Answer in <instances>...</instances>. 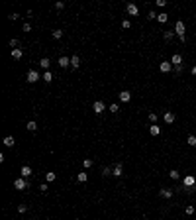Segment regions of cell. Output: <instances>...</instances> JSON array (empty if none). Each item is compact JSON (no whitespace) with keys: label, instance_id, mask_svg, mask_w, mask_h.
<instances>
[{"label":"cell","instance_id":"38","mask_svg":"<svg viewBox=\"0 0 196 220\" xmlns=\"http://www.w3.org/2000/svg\"><path fill=\"white\" fill-rule=\"evenodd\" d=\"M39 191H41V193H47V191H49V185H47V183H41V187H39Z\"/></svg>","mask_w":196,"mask_h":220},{"label":"cell","instance_id":"33","mask_svg":"<svg viewBox=\"0 0 196 220\" xmlns=\"http://www.w3.org/2000/svg\"><path fill=\"white\" fill-rule=\"evenodd\" d=\"M149 120H151V124H155V122L159 120V116H157L155 112H149Z\"/></svg>","mask_w":196,"mask_h":220},{"label":"cell","instance_id":"24","mask_svg":"<svg viewBox=\"0 0 196 220\" xmlns=\"http://www.w3.org/2000/svg\"><path fill=\"white\" fill-rule=\"evenodd\" d=\"M184 214H186V216H192V214H194V206H192V204H186V206H184Z\"/></svg>","mask_w":196,"mask_h":220},{"label":"cell","instance_id":"20","mask_svg":"<svg viewBox=\"0 0 196 220\" xmlns=\"http://www.w3.org/2000/svg\"><path fill=\"white\" fill-rule=\"evenodd\" d=\"M163 38L167 39V41H173V39L177 38V33H175V32H163Z\"/></svg>","mask_w":196,"mask_h":220},{"label":"cell","instance_id":"40","mask_svg":"<svg viewBox=\"0 0 196 220\" xmlns=\"http://www.w3.org/2000/svg\"><path fill=\"white\" fill-rule=\"evenodd\" d=\"M65 8V2H55V10H63Z\"/></svg>","mask_w":196,"mask_h":220},{"label":"cell","instance_id":"10","mask_svg":"<svg viewBox=\"0 0 196 220\" xmlns=\"http://www.w3.org/2000/svg\"><path fill=\"white\" fill-rule=\"evenodd\" d=\"M175 118H177V116H175V112H171V110H167V112L163 114V120L167 122V124H173V122H175Z\"/></svg>","mask_w":196,"mask_h":220},{"label":"cell","instance_id":"6","mask_svg":"<svg viewBox=\"0 0 196 220\" xmlns=\"http://www.w3.org/2000/svg\"><path fill=\"white\" fill-rule=\"evenodd\" d=\"M92 110H94V114H102L104 110H106V104H104L102 100H96V102L92 104Z\"/></svg>","mask_w":196,"mask_h":220},{"label":"cell","instance_id":"13","mask_svg":"<svg viewBox=\"0 0 196 220\" xmlns=\"http://www.w3.org/2000/svg\"><path fill=\"white\" fill-rule=\"evenodd\" d=\"M159 195H161L163 199H171V197L175 195V191H173V189H161V191H159Z\"/></svg>","mask_w":196,"mask_h":220},{"label":"cell","instance_id":"4","mask_svg":"<svg viewBox=\"0 0 196 220\" xmlns=\"http://www.w3.org/2000/svg\"><path fill=\"white\" fill-rule=\"evenodd\" d=\"M126 12L130 16H137V14H139V8H137V4H133V2H127V4H126Z\"/></svg>","mask_w":196,"mask_h":220},{"label":"cell","instance_id":"11","mask_svg":"<svg viewBox=\"0 0 196 220\" xmlns=\"http://www.w3.org/2000/svg\"><path fill=\"white\" fill-rule=\"evenodd\" d=\"M118 96H120L122 102H130V100H131V93H130V90H122Z\"/></svg>","mask_w":196,"mask_h":220},{"label":"cell","instance_id":"23","mask_svg":"<svg viewBox=\"0 0 196 220\" xmlns=\"http://www.w3.org/2000/svg\"><path fill=\"white\" fill-rule=\"evenodd\" d=\"M26 128H28L29 132H35V130H38V122H35V120H29V122H28V126H26Z\"/></svg>","mask_w":196,"mask_h":220},{"label":"cell","instance_id":"37","mask_svg":"<svg viewBox=\"0 0 196 220\" xmlns=\"http://www.w3.org/2000/svg\"><path fill=\"white\" fill-rule=\"evenodd\" d=\"M22 32H26V33H28V32H32V26H29V24L26 22V24L22 26Z\"/></svg>","mask_w":196,"mask_h":220},{"label":"cell","instance_id":"1","mask_svg":"<svg viewBox=\"0 0 196 220\" xmlns=\"http://www.w3.org/2000/svg\"><path fill=\"white\" fill-rule=\"evenodd\" d=\"M14 189H16V191H24V189H29V181H28V179H24V177L16 179V181H14Z\"/></svg>","mask_w":196,"mask_h":220},{"label":"cell","instance_id":"16","mask_svg":"<svg viewBox=\"0 0 196 220\" xmlns=\"http://www.w3.org/2000/svg\"><path fill=\"white\" fill-rule=\"evenodd\" d=\"M71 67H73V69H79V67H80V57L79 55L71 57Z\"/></svg>","mask_w":196,"mask_h":220},{"label":"cell","instance_id":"17","mask_svg":"<svg viewBox=\"0 0 196 220\" xmlns=\"http://www.w3.org/2000/svg\"><path fill=\"white\" fill-rule=\"evenodd\" d=\"M22 57H24V51L20 49V47H18V49H12V59L18 61V59H22Z\"/></svg>","mask_w":196,"mask_h":220},{"label":"cell","instance_id":"25","mask_svg":"<svg viewBox=\"0 0 196 220\" xmlns=\"http://www.w3.org/2000/svg\"><path fill=\"white\" fill-rule=\"evenodd\" d=\"M55 179H57V175H55V173H53V171H49V173H45V181H47V183H51V181H55Z\"/></svg>","mask_w":196,"mask_h":220},{"label":"cell","instance_id":"22","mask_svg":"<svg viewBox=\"0 0 196 220\" xmlns=\"http://www.w3.org/2000/svg\"><path fill=\"white\" fill-rule=\"evenodd\" d=\"M169 177L175 179V181H178V179H181V173H178L177 169H171V171H169Z\"/></svg>","mask_w":196,"mask_h":220},{"label":"cell","instance_id":"26","mask_svg":"<svg viewBox=\"0 0 196 220\" xmlns=\"http://www.w3.org/2000/svg\"><path fill=\"white\" fill-rule=\"evenodd\" d=\"M186 144H188V145H192V147L196 145V136H194V134H190V136L186 138Z\"/></svg>","mask_w":196,"mask_h":220},{"label":"cell","instance_id":"41","mask_svg":"<svg viewBox=\"0 0 196 220\" xmlns=\"http://www.w3.org/2000/svg\"><path fill=\"white\" fill-rule=\"evenodd\" d=\"M18 18H20V14H10V16H8L10 22H14V20H18Z\"/></svg>","mask_w":196,"mask_h":220},{"label":"cell","instance_id":"29","mask_svg":"<svg viewBox=\"0 0 196 220\" xmlns=\"http://www.w3.org/2000/svg\"><path fill=\"white\" fill-rule=\"evenodd\" d=\"M86 179H88V175L84 173V171H83V173H79V175H77V181H79V183H84Z\"/></svg>","mask_w":196,"mask_h":220},{"label":"cell","instance_id":"9","mask_svg":"<svg viewBox=\"0 0 196 220\" xmlns=\"http://www.w3.org/2000/svg\"><path fill=\"white\" fill-rule=\"evenodd\" d=\"M171 63H173V67H181L182 65V55L181 53H175V55L171 57Z\"/></svg>","mask_w":196,"mask_h":220},{"label":"cell","instance_id":"31","mask_svg":"<svg viewBox=\"0 0 196 220\" xmlns=\"http://www.w3.org/2000/svg\"><path fill=\"white\" fill-rule=\"evenodd\" d=\"M18 43H20L18 39H16V38H12V39H10V41H8V45L12 47V49H18Z\"/></svg>","mask_w":196,"mask_h":220},{"label":"cell","instance_id":"19","mask_svg":"<svg viewBox=\"0 0 196 220\" xmlns=\"http://www.w3.org/2000/svg\"><path fill=\"white\" fill-rule=\"evenodd\" d=\"M14 144H16V140L12 136H6L4 138V145H6V147H14Z\"/></svg>","mask_w":196,"mask_h":220},{"label":"cell","instance_id":"28","mask_svg":"<svg viewBox=\"0 0 196 220\" xmlns=\"http://www.w3.org/2000/svg\"><path fill=\"white\" fill-rule=\"evenodd\" d=\"M157 20H159V22H161V24H165V22H167V20H169V14H165V12H161V14L157 16Z\"/></svg>","mask_w":196,"mask_h":220},{"label":"cell","instance_id":"35","mask_svg":"<svg viewBox=\"0 0 196 220\" xmlns=\"http://www.w3.org/2000/svg\"><path fill=\"white\" fill-rule=\"evenodd\" d=\"M83 165H84V169H90V167H92V159H84Z\"/></svg>","mask_w":196,"mask_h":220},{"label":"cell","instance_id":"3","mask_svg":"<svg viewBox=\"0 0 196 220\" xmlns=\"http://www.w3.org/2000/svg\"><path fill=\"white\" fill-rule=\"evenodd\" d=\"M184 22L182 20H178L177 24H175V33H177V38H184Z\"/></svg>","mask_w":196,"mask_h":220},{"label":"cell","instance_id":"32","mask_svg":"<svg viewBox=\"0 0 196 220\" xmlns=\"http://www.w3.org/2000/svg\"><path fill=\"white\" fill-rule=\"evenodd\" d=\"M122 28H124V30H130L131 28V22H130V20H122Z\"/></svg>","mask_w":196,"mask_h":220},{"label":"cell","instance_id":"36","mask_svg":"<svg viewBox=\"0 0 196 220\" xmlns=\"http://www.w3.org/2000/svg\"><path fill=\"white\" fill-rule=\"evenodd\" d=\"M157 12H155V10H151V12H149V14H147V20H155V18H157Z\"/></svg>","mask_w":196,"mask_h":220},{"label":"cell","instance_id":"8","mask_svg":"<svg viewBox=\"0 0 196 220\" xmlns=\"http://www.w3.org/2000/svg\"><path fill=\"white\" fill-rule=\"evenodd\" d=\"M159 69H161V73H171V71H173V63H171V61H163V63L159 65Z\"/></svg>","mask_w":196,"mask_h":220},{"label":"cell","instance_id":"27","mask_svg":"<svg viewBox=\"0 0 196 220\" xmlns=\"http://www.w3.org/2000/svg\"><path fill=\"white\" fill-rule=\"evenodd\" d=\"M110 112H112V114H118V112H120V104H118V102L110 104Z\"/></svg>","mask_w":196,"mask_h":220},{"label":"cell","instance_id":"12","mask_svg":"<svg viewBox=\"0 0 196 220\" xmlns=\"http://www.w3.org/2000/svg\"><path fill=\"white\" fill-rule=\"evenodd\" d=\"M122 173H124V167H122V163H116L112 169V175L114 177H122Z\"/></svg>","mask_w":196,"mask_h":220},{"label":"cell","instance_id":"34","mask_svg":"<svg viewBox=\"0 0 196 220\" xmlns=\"http://www.w3.org/2000/svg\"><path fill=\"white\" fill-rule=\"evenodd\" d=\"M102 175H104V177L112 175V169H110V167H102Z\"/></svg>","mask_w":196,"mask_h":220},{"label":"cell","instance_id":"7","mask_svg":"<svg viewBox=\"0 0 196 220\" xmlns=\"http://www.w3.org/2000/svg\"><path fill=\"white\" fill-rule=\"evenodd\" d=\"M20 175H22L24 179H28V177H32V175H33V171H32V167H29V165H22V169H20Z\"/></svg>","mask_w":196,"mask_h":220},{"label":"cell","instance_id":"43","mask_svg":"<svg viewBox=\"0 0 196 220\" xmlns=\"http://www.w3.org/2000/svg\"><path fill=\"white\" fill-rule=\"evenodd\" d=\"M190 73H192V75L196 77V65H194V67H192V69H190Z\"/></svg>","mask_w":196,"mask_h":220},{"label":"cell","instance_id":"2","mask_svg":"<svg viewBox=\"0 0 196 220\" xmlns=\"http://www.w3.org/2000/svg\"><path fill=\"white\" fill-rule=\"evenodd\" d=\"M26 79H28V83H38V81H39V79H43V77L39 75V71L29 69V71H28V75H26Z\"/></svg>","mask_w":196,"mask_h":220},{"label":"cell","instance_id":"30","mask_svg":"<svg viewBox=\"0 0 196 220\" xmlns=\"http://www.w3.org/2000/svg\"><path fill=\"white\" fill-rule=\"evenodd\" d=\"M51 36H53L55 39H61V38H63V30H53Z\"/></svg>","mask_w":196,"mask_h":220},{"label":"cell","instance_id":"15","mask_svg":"<svg viewBox=\"0 0 196 220\" xmlns=\"http://www.w3.org/2000/svg\"><path fill=\"white\" fill-rule=\"evenodd\" d=\"M39 65H41L43 71H49V65H51V61H49V57H41V61H39Z\"/></svg>","mask_w":196,"mask_h":220},{"label":"cell","instance_id":"14","mask_svg":"<svg viewBox=\"0 0 196 220\" xmlns=\"http://www.w3.org/2000/svg\"><path fill=\"white\" fill-rule=\"evenodd\" d=\"M59 67H71V57L61 55L59 57Z\"/></svg>","mask_w":196,"mask_h":220},{"label":"cell","instance_id":"39","mask_svg":"<svg viewBox=\"0 0 196 220\" xmlns=\"http://www.w3.org/2000/svg\"><path fill=\"white\" fill-rule=\"evenodd\" d=\"M26 210H28V204H20L18 206V212H22V214H24Z\"/></svg>","mask_w":196,"mask_h":220},{"label":"cell","instance_id":"42","mask_svg":"<svg viewBox=\"0 0 196 220\" xmlns=\"http://www.w3.org/2000/svg\"><path fill=\"white\" fill-rule=\"evenodd\" d=\"M173 71L177 73V75H181V73H182V65L181 67H173Z\"/></svg>","mask_w":196,"mask_h":220},{"label":"cell","instance_id":"18","mask_svg":"<svg viewBox=\"0 0 196 220\" xmlns=\"http://www.w3.org/2000/svg\"><path fill=\"white\" fill-rule=\"evenodd\" d=\"M149 134H151V136H159V134H161V128L155 126V124H151V126H149Z\"/></svg>","mask_w":196,"mask_h":220},{"label":"cell","instance_id":"21","mask_svg":"<svg viewBox=\"0 0 196 220\" xmlns=\"http://www.w3.org/2000/svg\"><path fill=\"white\" fill-rule=\"evenodd\" d=\"M43 81H45V83H51V81H53V73H51V71H43Z\"/></svg>","mask_w":196,"mask_h":220},{"label":"cell","instance_id":"5","mask_svg":"<svg viewBox=\"0 0 196 220\" xmlns=\"http://www.w3.org/2000/svg\"><path fill=\"white\" fill-rule=\"evenodd\" d=\"M196 185V177L194 175H184V179H182V187H194Z\"/></svg>","mask_w":196,"mask_h":220}]
</instances>
